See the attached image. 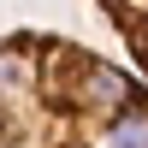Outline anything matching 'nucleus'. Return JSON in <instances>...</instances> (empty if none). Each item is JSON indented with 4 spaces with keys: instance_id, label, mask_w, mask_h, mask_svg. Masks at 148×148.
Here are the masks:
<instances>
[{
    "instance_id": "f03ea898",
    "label": "nucleus",
    "mask_w": 148,
    "mask_h": 148,
    "mask_svg": "<svg viewBox=\"0 0 148 148\" xmlns=\"http://www.w3.org/2000/svg\"><path fill=\"white\" fill-rule=\"evenodd\" d=\"M113 24V36L125 42V53L136 59V77L148 83V0H95Z\"/></svg>"
},
{
    "instance_id": "f257e3e1",
    "label": "nucleus",
    "mask_w": 148,
    "mask_h": 148,
    "mask_svg": "<svg viewBox=\"0 0 148 148\" xmlns=\"http://www.w3.org/2000/svg\"><path fill=\"white\" fill-rule=\"evenodd\" d=\"M0 148H148V83L47 30L0 36Z\"/></svg>"
}]
</instances>
